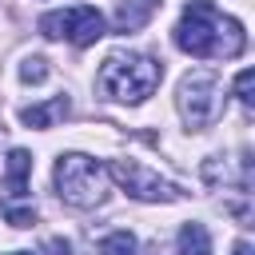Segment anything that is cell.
<instances>
[{"label":"cell","instance_id":"obj_1","mask_svg":"<svg viewBox=\"0 0 255 255\" xmlns=\"http://www.w3.org/2000/svg\"><path fill=\"white\" fill-rule=\"evenodd\" d=\"M247 44L243 36V24L235 16H219L215 0H187L179 24H175V48L207 60V56H239Z\"/></svg>","mask_w":255,"mask_h":255},{"label":"cell","instance_id":"obj_2","mask_svg":"<svg viewBox=\"0 0 255 255\" xmlns=\"http://www.w3.org/2000/svg\"><path fill=\"white\" fill-rule=\"evenodd\" d=\"M163 80V64L143 56V52H112L104 64H100V76H96V88L108 96V100H120V104H143Z\"/></svg>","mask_w":255,"mask_h":255},{"label":"cell","instance_id":"obj_3","mask_svg":"<svg viewBox=\"0 0 255 255\" xmlns=\"http://www.w3.org/2000/svg\"><path fill=\"white\" fill-rule=\"evenodd\" d=\"M52 183H56V195L68 203V207H100L104 195H108V167L96 163L92 155L84 151H68L56 159L52 167Z\"/></svg>","mask_w":255,"mask_h":255},{"label":"cell","instance_id":"obj_4","mask_svg":"<svg viewBox=\"0 0 255 255\" xmlns=\"http://www.w3.org/2000/svg\"><path fill=\"white\" fill-rule=\"evenodd\" d=\"M108 175H112V179H116L131 199H143V203H171V199H179V195H183V191H179V183L163 179L159 171L143 167L139 159H112Z\"/></svg>","mask_w":255,"mask_h":255},{"label":"cell","instance_id":"obj_5","mask_svg":"<svg viewBox=\"0 0 255 255\" xmlns=\"http://www.w3.org/2000/svg\"><path fill=\"white\" fill-rule=\"evenodd\" d=\"M223 100H219V80L211 72H191L183 76L179 84V116L191 124V128H207L215 116H219Z\"/></svg>","mask_w":255,"mask_h":255},{"label":"cell","instance_id":"obj_6","mask_svg":"<svg viewBox=\"0 0 255 255\" xmlns=\"http://www.w3.org/2000/svg\"><path fill=\"white\" fill-rule=\"evenodd\" d=\"M64 36L76 44V48H88L104 36V16L92 8V4H80V8H68L64 12Z\"/></svg>","mask_w":255,"mask_h":255},{"label":"cell","instance_id":"obj_7","mask_svg":"<svg viewBox=\"0 0 255 255\" xmlns=\"http://www.w3.org/2000/svg\"><path fill=\"white\" fill-rule=\"evenodd\" d=\"M28 175H32V155L24 147H12L8 159H4V175H0L4 191L8 195H24L28 191Z\"/></svg>","mask_w":255,"mask_h":255},{"label":"cell","instance_id":"obj_8","mask_svg":"<svg viewBox=\"0 0 255 255\" xmlns=\"http://www.w3.org/2000/svg\"><path fill=\"white\" fill-rule=\"evenodd\" d=\"M68 108H72V104H68V96H52L48 104H32V108H24V112H20V120H24L28 128H36V131H48L60 116H68Z\"/></svg>","mask_w":255,"mask_h":255},{"label":"cell","instance_id":"obj_9","mask_svg":"<svg viewBox=\"0 0 255 255\" xmlns=\"http://www.w3.org/2000/svg\"><path fill=\"white\" fill-rule=\"evenodd\" d=\"M155 8H159V0H120V8H116V28H120V32L143 28V24L155 16Z\"/></svg>","mask_w":255,"mask_h":255},{"label":"cell","instance_id":"obj_10","mask_svg":"<svg viewBox=\"0 0 255 255\" xmlns=\"http://www.w3.org/2000/svg\"><path fill=\"white\" fill-rule=\"evenodd\" d=\"M175 243H179V255H211V235L203 223H183Z\"/></svg>","mask_w":255,"mask_h":255},{"label":"cell","instance_id":"obj_11","mask_svg":"<svg viewBox=\"0 0 255 255\" xmlns=\"http://www.w3.org/2000/svg\"><path fill=\"white\" fill-rule=\"evenodd\" d=\"M96 255H135V235L131 231H112L100 239Z\"/></svg>","mask_w":255,"mask_h":255},{"label":"cell","instance_id":"obj_12","mask_svg":"<svg viewBox=\"0 0 255 255\" xmlns=\"http://www.w3.org/2000/svg\"><path fill=\"white\" fill-rule=\"evenodd\" d=\"M20 80H24V84H44V80H48V60H44V56H28V60L20 64Z\"/></svg>","mask_w":255,"mask_h":255},{"label":"cell","instance_id":"obj_13","mask_svg":"<svg viewBox=\"0 0 255 255\" xmlns=\"http://www.w3.org/2000/svg\"><path fill=\"white\" fill-rule=\"evenodd\" d=\"M235 96H239V104L251 112L255 108V72L251 68H243L239 76H235Z\"/></svg>","mask_w":255,"mask_h":255},{"label":"cell","instance_id":"obj_14","mask_svg":"<svg viewBox=\"0 0 255 255\" xmlns=\"http://www.w3.org/2000/svg\"><path fill=\"white\" fill-rule=\"evenodd\" d=\"M40 36L60 40V36H64V12H48V16H40Z\"/></svg>","mask_w":255,"mask_h":255},{"label":"cell","instance_id":"obj_15","mask_svg":"<svg viewBox=\"0 0 255 255\" xmlns=\"http://www.w3.org/2000/svg\"><path fill=\"white\" fill-rule=\"evenodd\" d=\"M4 219H8L12 227H32V223H36V211H32V207H16V203H12V207H4Z\"/></svg>","mask_w":255,"mask_h":255},{"label":"cell","instance_id":"obj_16","mask_svg":"<svg viewBox=\"0 0 255 255\" xmlns=\"http://www.w3.org/2000/svg\"><path fill=\"white\" fill-rule=\"evenodd\" d=\"M44 255H72V243L56 235V239H48V243H44Z\"/></svg>","mask_w":255,"mask_h":255},{"label":"cell","instance_id":"obj_17","mask_svg":"<svg viewBox=\"0 0 255 255\" xmlns=\"http://www.w3.org/2000/svg\"><path fill=\"white\" fill-rule=\"evenodd\" d=\"M231 255H255V247H251V243H247V239H239V243H235V247H231Z\"/></svg>","mask_w":255,"mask_h":255},{"label":"cell","instance_id":"obj_18","mask_svg":"<svg viewBox=\"0 0 255 255\" xmlns=\"http://www.w3.org/2000/svg\"><path fill=\"white\" fill-rule=\"evenodd\" d=\"M8 255H32V251H8Z\"/></svg>","mask_w":255,"mask_h":255},{"label":"cell","instance_id":"obj_19","mask_svg":"<svg viewBox=\"0 0 255 255\" xmlns=\"http://www.w3.org/2000/svg\"><path fill=\"white\" fill-rule=\"evenodd\" d=\"M0 139H4V135H0Z\"/></svg>","mask_w":255,"mask_h":255}]
</instances>
